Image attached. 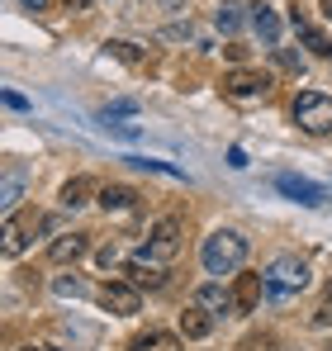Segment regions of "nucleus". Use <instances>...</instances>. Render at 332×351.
<instances>
[{"mask_svg": "<svg viewBox=\"0 0 332 351\" xmlns=\"http://www.w3.org/2000/svg\"><path fill=\"white\" fill-rule=\"evenodd\" d=\"M200 261H204L209 276H233V271H242V261H247V237L237 233V228L209 233L204 247H200Z\"/></svg>", "mask_w": 332, "mask_h": 351, "instance_id": "obj_1", "label": "nucleus"}, {"mask_svg": "<svg viewBox=\"0 0 332 351\" xmlns=\"http://www.w3.org/2000/svg\"><path fill=\"white\" fill-rule=\"evenodd\" d=\"M266 290L276 294V299H289V294L309 290V261L304 256H276L271 266H266Z\"/></svg>", "mask_w": 332, "mask_h": 351, "instance_id": "obj_2", "label": "nucleus"}, {"mask_svg": "<svg viewBox=\"0 0 332 351\" xmlns=\"http://www.w3.org/2000/svg\"><path fill=\"white\" fill-rule=\"evenodd\" d=\"M294 123L304 133H332V95H323V90H299L294 95Z\"/></svg>", "mask_w": 332, "mask_h": 351, "instance_id": "obj_3", "label": "nucleus"}, {"mask_svg": "<svg viewBox=\"0 0 332 351\" xmlns=\"http://www.w3.org/2000/svg\"><path fill=\"white\" fill-rule=\"evenodd\" d=\"M266 90H271V76H266V71H252V66H237V71L223 76V95L237 100V105L266 100Z\"/></svg>", "mask_w": 332, "mask_h": 351, "instance_id": "obj_4", "label": "nucleus"}, {"mask_svg": "<svg viewBox=\"0 0 332 351\" xmlns=\"http://www.w3.org/2000/svg\"><path fill=\"white\" fill-rule=\"evenodd\" d=\"M276 190L285 199L304 204V209H323V204H328V190H323V185H313V180H304V176H289V171L276 176Z\"/></svg>", "mask_w": 332, "mask_h": 351, "instance_id": "obj_5", "label": "nucleus"}, {"mask_svg": "<svg viewBox=\"0 0 332 351\" xmlns=\"http://www.w3.org/2000/svg\"><path fill=\"white\" fill-rule=\"evenodd\" d=\"M100 304H105L110 313H119V318H128V313L143 308V294H138L133 280H105V285H100Z\"/></svg>", "mask_w": 332, "mask_h": 351, "instance_id": "obj_6", "label": "nucleus"}, {"mask_svg": "<svg viewBox=\"0 0 332 351\" xmlns=\"http://www.w3.org/2000/svg\"><path fill=\"white\" fill-rule=\"evenodd\" d=\"M180 252V219H162L147 233V261H171Z\"/></svg>", "mask_w": 332, "mask_h": 351, "instance_id": "obj_7", "label": "nucleus"}, {"mask_svg": "<svg viewBox=\"0 0 332 351\" xmlns=\"http://www.w3.org/2000/svg\"><path fill=\"white\" fill-rule=\"evenodd\" d=\"M261 290H266V276H247V271H242V276H237V280H233V308H237V313H257V304H261Z\"/></svg>", "mask_w": 332, "mask_h": 351, "instance_id": "obj_8", "label": "nucleus"}, {"mask_svg": "<svg viewBox=\"0 0 332 351\" xmlns=\"http://www.w3.org/2000/svg\"><path fill=\"white\" fill-rule=\"evenodd\" d=\"M123 271H128V280H133L138 290H143V285H147V290H162V285H166L162 261H143V256H128V266H123Z\"/></svg>", "mask_w": 332, "mask_h": 351, "instance_id": "obj_9", "label": "nucleus"}, {"mask_svg": "<svg viewBox=\"0 0 332 351\" xmlns=\"http://www.w3.org/2000/svg\"><path fill=\"white\" fill-rule=\"evenodd\" d=\"M86 252H91V242H86V233H62V237L53 242V247H48V256H53L57 266H67V261H81Z\"/></svg>", "mask_w": 332, "mask_h": 351, "instance_id": "obj_10", "label": "nucleus"}, {"mask_svg": "<svg viewBox=\"0 0 332 351\" xmlns=\"http://www.w3.org/2000/svg\"><path fill=\"white\" fill-rule=\"evenodd\" d=\"M91 195H100L95 180H91V176H71V180L62 185V209H86Z\"/></svg>", "mask_w": 332, "mask_h": 351, "instance_id": "obj_11", "label": "nucleus"}, {"mask_svg": "<svg viewBox=\"0 0 332 351\" xmlns=\"http://www.w3.org/2000/svg\"><path fill=\"white\" fill-rule=\"evenodd\" d=\"M180 332H185V337H195V342H200V337H209V332H214V313H209V308H200V304H190V308L180 313Z\"/></svg>", "mask_w": 332, "mask_h": 351, "instance_id": "obj_12", "label": "nucleus"}, {"mask_svg": "<svg viewBox=\"0 0 332 351\" xmlns=\"http://www.w3.org/2000/svg\"><path fill=\"white\" fill-rule=\"evenodd\" d=\"M19 195H24V171H19V167H5V185H0V209H5V219L19 209Z\"/></svg>", "mask_w": 332, "mask_h": 351, "instance_id": "obj_13", "label": "nucleus"}, {"mask_svg": "<svg viewBox=\"0 0 332 351\" xmlns=\"http://www.w3.org/2000/svg\"><path fill=\"white\" fill-rule=\"evenodd\" d=\"M294 29H299V43H304L309 53H318V58H332V38L323 34V29L304 24V19H299V10H294Z\"/></svg>", "mask_w": 332, "mask_h": 351, "instance_id": "obj_14", "label": "nucleus"}, {"mask_svg": "<svg viewBox=\"0 0 332 351\" xmlns=\"http://www.w3.org/2000/svg\"><path fill=\"white\" fill-rule=\"evenodd\" d=\"M252 29H257V34H261L271 48L280 43V14L271 10V5H257V10H252Z\"/></svg>", "mask_w": 332, "mask_h": 351, "instance_id": "obj_15", "label": "nucleus"}, {"mask_svg": "<svg viewBox=\"0 0 332 351\" xmlns=\"http://www.w3.org/2000/svg\"><path fill=\"white\" fill-rule=\"evenodd\" d=\"M128 351H180V337L176 332H143L128 342Z\"/></svg>", "mask_w": 332, "mask_h": 351, "instance_id": "obj_16", "label": "nucleus"}, {"mask_svg": "<svg viewBox=\"0 0 332 351\" xmlns=\"http://www.w3.org/2000/svg\"><path fill=\"white\" fill-rule=\"evenodd\" d=\"M195 304H200V308H209V313L219 318V313L233 308V294H223L219 285H204V290H195Z\"/></svg>", "mask_w": 332, "mask_h": 351, "instance_id": "obj_17", "label": "nucleus"}, {"mask_svg": "<svg viewBox=\"0 0 332 351\" xmlns=\"http://www.w3.org/2000/svg\"><path fill=\"white\" fill-rule=\"evenodd\" d=\"M138 195L128 185H100V209H133Z\"/></svg>", "mask_w": 332, "mask_h": 351, "instance_id": "obj_18", "label": "nucleus"}, {"mask_svg": "<svg viewBox=\"0 0 332 351\" xmlns=\"http://www.w3.org/2000/svg\"><path fill=\"white\" fill-rule=\"evenodd\" d=\"M5 242H0V252H5V256H19V252H24V223H19V219H14V214H10V219H5Z\"/></svg>", "mask_w": 332, "mask_h": 351, "instance_id": "obj_19", "label": "nucleus"}, {"mask_svg": "<svg viewBox=\"0 0 332 351\" xmlns=\"http://www.w3.org/2000/svg\"><path fill=\"white\" fill-rule=\"evenodd\" d=\"M128 167H138V171H157V176H171V180H185L180 167H171V162H152V157H128Z\"/></svg>", "mask_w": 332, "mask_h": 351, "instance_id": "obj_20", "label": "nucleus"}, {"mask_svg": "<svg viewBox=\"0 0 332 351\" xmlns=\"http://www.w3.org/2000/svg\"><path fill=\"white\" fill-rule=\"evenodd\" d=\"M214 19H219L223 34H233V29L242 24V5H233V0H228V5H219V14H214Z\"/></svg>", "mask_w": 332, "mask_h": 351, "instance_id": "obj_21", "label": "nucleus"}, {"mask_svg": "<svg viewBox=\"0 0 332 351\" xmlns=\"http://www.w3.org/2000/svg\"><path fill=\"white\" fill-rule=\"evenodd\" d=\"M110 53H114V58H123V62H133V66H143V62H147V53H138L133 43H110Z\"/></svg>", "mask_w": 332, "mask_h": 351, "instance_id": "obj_22", "label": "nucleus"}, {"mask_svg": "<svg viewBox=\"0 0 332 351\" xmlns=\"http://www.w3.org/2000/svg\"><path fill=\"white\" fill-rule=\"evenodd\" d=\"M271 58H276V66H280V71H294V76L304 71V62L294 58V53H285V48H271Z\"/></svg>", "mask_w": 332, "mask_h": 351, "instance_id": "obj_23", "label": "nucleus"}, {"mask_svg": "<svg viewBox=\"0 0 332 351\" xmlns=\"http://www.w3.org/2000/svg\"><path fill=\"white\" fill-rule=\"evenodd\" d=\"M105 128H110V138H123V143H133V138L143 133L138 123H105Z\"/></svg>", "mask_w": 332, "mask_h": 351, "instance_id": "obj_24", "label": "nucleus"}, {"mask_svg": "<svg viewBox=\"0 0 332 351\" xmlns=\"http://www.w3.org/2000/svg\"><path fill=\"white\" fill-rule=\"evenodd\" d=\"M276 347V337H271V332H261V337H247V342H242V351H271Z\"/></svg>", "mask_w": 332, "mask_h": 351, "instance_id": "obj_25", "label": "nucleus"}, {"mask_svg": "<svg viewBox=\"0 0 332 351\" xmlns=\"http://www.w3.org/2000/svg\"><path fill=\"white\" fill-rule=\"evenodd\" d=\"M5 110H29V100L19 90H5Z\"/></svg>", "mask_w": 332, "mask_h": 351, "instance_id": "obj_26", "label": "nucleus"}, {"mask_svg": "<svg viewBox=\"0 0 332 351\" xmlns=\"http://www.w3.org/2000/svg\"><path fill=\"white\" fill-rule=\"evenodd\" d=\"M53 290L57 294H86V285H81V280H57Z\"/></svg>", "mask_w": 332, "mask_h": 351, "instance_id": "obj_27", "label": "nucleus"}, {"mask_svg": "<svg viewBox=\"0 0 332 351\" xmlns=\"http://www.w3.org/2000/svg\"><path fill=\"white\" fill-rule=\"evenodd\" d=\"M114 114H133V100H114L110 110H105V119H114Z\"/></svg>", "mask_w": 332, "mask_h": 351, "instance_id": "obj_28", "label": "nucleus"}, {"mask_svg": "<svg viewBox=\"0 0 332 351\" xmlns=\"http://www.w3.org/2000/svg\"><path fill=\"white\" fill-rule=\"evenodd\" d=\"M313 323H318V328H332V304H323V308L313 313Z\"/></svg>", "mask_w": 332, "mask_h": 351, "instance_id": "obj_29", "label": "nucleus"}, {"mask_svg": "<svg viewBox=\"0 0 332 351\" xmlns=\"http://www.w3.org/2000/svg\"><path fill=\"white\" fill-rule=\"evenodd\" d=\"M228 167H237V171H242V167H247V152H242V147H233V152H228Z\"/></svg>", "mask_w": 332, "mask_h": 351, "instance_id": "obj_30", "label": "nucleus"}, {"mask_svg": "<svg viewBox=\"0 0 332 351\" xmlns=\"http://www.w3.org/2000/svg\"><path fill=\"white\" fill-rule=\"evenodd\" d=\"M67 10H91V0H62Z\"/></svg>", "mask_w": 332, "mask_h": 351, "instance_id": "obj_31", "label": "nucleus"}, {"mask_svg": "<svg viewBox=\"0 0 332 351\" xmlns=\"http://www.w3.org/2000/svg\"><path fill=\"white\" fill-rule=\"evenodd\" d=\"M24 10H48V0H24Z\"/></svg>", "mask_w": 332, "mask_h": 351, "instance_id": "obj_32", "label": "nucleus"}, {"mask_svg": "<svg viewBox=\"0 0 332 351\" xmlns=\"http://www.w3.org/2000/svg\"><path fill=\"white\" fill-rule=\"evenodd\" d=\"M318 10H323V14H328V19H332V0H323V5H318Z\"/></svg>", "mask_w": 332, "mask_h": 351, "instance_id": "obj_33", "label": "nucleus"}, {"mask_svg": "<svg viewBox=\"0 0 332 351\" xmlns=\"http://www.w3.org/2000/svg\"><path fill=\"white\" fill-rule=\"evenodd\" d=\"M328 299H332V280H328Z\"/></svg>", "mask_w": 332, "mask_h": 351, "instance_id": "obj_34", "label": "nucleus"}, {"mask_svg": "<svg viewBox=\"0 0 332 351\" xmlns=\"http://www.w3.org/2000/svg\"><path fill=\"white\" fill-rule=\"evenodd\" d=\"M24 351H38V347H24Z\"/></svg>", "mask_w": 332, "mask_h": 351, "instance_id": "obj_35", "label": "nucleus"}]
</instances>
